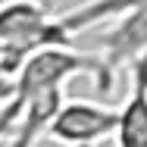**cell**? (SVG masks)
<instances>
[{"instance_id": "obj_1", "label": "cell", "mask_w": 147, "mask_h": 147, "mask_svg": "<svg viewBox=\"0 0 147 147\" xmlns=\"http://www.w3.org/2000/svg\"><path fill=\"white\" fill-rule=\"evenodd\" d=\"M0 75H9L41 47H66L59 44L53 13L41 0H3L0 3Z\"/></svg>"}, {"instance_id": "obj_2", "label": "cell", "mask_w": 147, "mask_h": 147, "mask_svg": "<svg viewBox=\"0 0 147 147\" xmlns=\"http://www.w3.org/2000/svg\"><path fill=\"white\" fill-rule=\"evenodd\" d=\"M119 122V107H107L100 100H66L47 125V141L59 147H97L113 138Z\"/></svg>"}, {"instance_id": "obj_3", "label": "cell", "mask_w": 147, "mask_h": 147, "mask_svg": "<svg viewBox=\"0 0 147 147\" xmlns=\"http://www.w3.org/2000/svg\"><path fill=\"white\" fill-rule=\"evenodd\" d=\"M110 22V28L100 31L94 53L100 57L103 69L119 78L122 69H131L141 57H147V0H128V6Z\"/></svg>"}, {"instance_id": "obj_4", "label": "cell", "mask_w": 147, "mask_h": 147, "mask_svg": "<svg viewBox=\"0 0 147 147\" xmlns=\"http://www.w3.org/2000/svg\"><path fill=\"white\" fill-rule=\"evenodd\" d=\"M131 88L119 107V122L113 131L116 147H147V57L128 69Z\"/></svg>"}, {"instance_id": "obj_5", "label": "cell", "mask_w": 147, "mask_h": 147, "mask_svg": "<svg viewBox=\"0 0 147 147\" xmlns=\"http://www.w3.org/2000/svg\"><path fill=\"white\" fill-rule=\"evenodd\" d=\"M9 94H13V78L9 75H0V103H6Z\"/></svg>"}, {"instance_id": "obj_6", "label": "cell", "mask_w": 147, "mask_h": 147, "mask_svg": "<svg viewBox=\"0 0 147 147\" xmlns=\"http://www.w3.org/2000/svg\"><path fill=\"white\" fill-rule=\"evenodd\" d=\"M0 59H3V47H0Z\"/></svg>"}]
</instances>
